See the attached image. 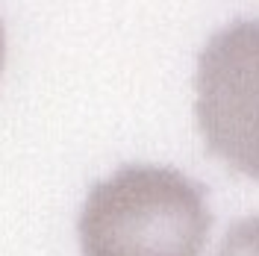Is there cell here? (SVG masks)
<instances>
[{"instance_id": "cell-1", "label": "cell", "mask_w": 259, "mask_h": 256, "mask_svg": "<svg viewBox=\"0 0 259 256\" xmlns=\"http://www.w3.org/2000/svg\"><path fill=\"white\" fill-rule=\"evenodd\" d=\"M209 227L197 183L174 168L133 165L89 192L80 247L82 256H200Z\"/></svg>"}, {"instance_id": "cell-2", "label": "cell", "mask_w": 259, "mask_h": 256, "mask_svg": "<svg viewBox=\"0 0 259 256\" xmlns=\"http://www.w3.org/2000/svg\"><path fill=\"white\" fill-rule=\"evenodd\" d=\"M197 124L233 171L259 180V21L215 32L197 62Z\"/></svg>"}, {"instance_id": "cell-3", "label": "cell", "mask_w": 259, "mask_h": 256, "mask_svg": "<svg viewBox=\"0 0 259 256\" xmlns=\"http://www.w3.org/2000/svg\"><path fill=\"white\" fill-rule=\"evenodd\" d=\"M215 256H259V218H244L230 227Z\"/></svg>"}, {"instance_id": "cell-4", "label": "cell", "mask_w": 259, "mask_h": 256, "mask_svg": "<svg viewBox=\"0 0 259 256\" xmlns=\"http://www.w3.org/2000/svg\"><path fill=\"white\" fill-rule=\"evenodd\" d=\"M3 50H6V45H3V27H0V71H3Z\"/></svg>"}]
</instances>
